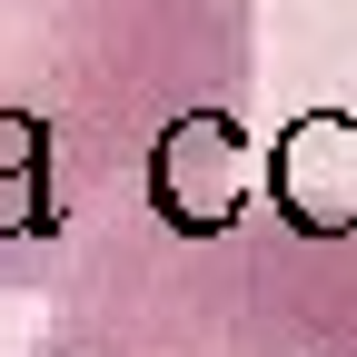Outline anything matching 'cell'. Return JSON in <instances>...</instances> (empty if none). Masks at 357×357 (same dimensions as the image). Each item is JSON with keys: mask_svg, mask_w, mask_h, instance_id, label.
Returning <instances> with one entry per match:
<instances>
[{"mask_svg": "<svg viewBox=\"0 0 357 357\" xmlns=\"http://www.w3.org/2000/svg\"><path fill=\"white\" fill-rule=\"evenodd\" d=\"M50 298L30 357H357V218L268 189L218 218L129 208Z\"/></svg>", "mask_w": 357, "mask_h": 357, "instance_id": "obj_2", "label": "cell"}, {"mask_svg": "<svg viewBox=\"0 0 357 357\" xmlns=\"http://www.w3.org/2000/svg\"><path fill=\"white\" fill-rule=\"evenodd\" d=\"M248 79L258 0H0V298H50Z\"/></svg>", "mask_w": 357, "mask_h": 357, "instance_id": "obj_1", "label": "cell"}]
</instances>
